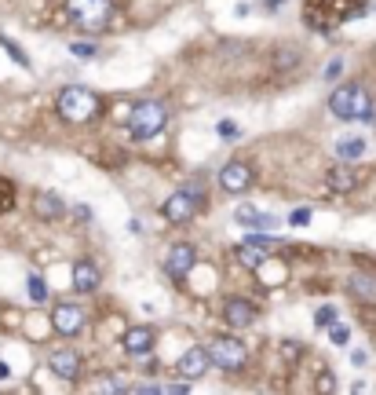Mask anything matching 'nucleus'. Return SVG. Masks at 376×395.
Returning a JSON list of instances; mask_svg holds the SVG:
<instances>
[{"instance_id": "1", "label": "nucleus", "mask_w": 376, "mask_h": 395, "mask_svg": "<svg viewBox=\"0 0 376 395\" xmlns=\"http://www.w3.org/2000/svg\"><path fill=\"white\" fill-rule=\"evenodd\" d=\"M329 110H332V118H340V121H376L373 99L361 84H340L329 95Z\"/></svg>"}, {"instance_id": "2", "label": "nucleus", "mask_w": 376, "mask_h": 395, "mask_svg": "<svg viewBox=\"0 0 376 395\" xmlns=\"http://www.w3.org/2000/svg\"><path fill=\"white\" fill-rule=\"evenodd\" d=\"M55 107H59V113L70 125H84V121H92L95 113H99V95L88 92V88H81V84H66L59 92Z\"/></svg>"}, {"instance_id": "3", "label": "nucleus", "mask_w": 376, "mask_h": 395, "mask_svg": "<svg viewBox=\"0 0 376 395\" xmlns=\"http://www.w3.org/2000/svg\"><path fill=\"white\" fill-rule=\"evenodd\" d=\"M168 125V110L164 103H158V99H142V103L132 107V118H128V129H132V139L135 143H147V139H153L161 129Z\"/></svg>"}, {"instance_id": "4", "label": "nucleus", "mask_w": 376, "mask_h": 395, "mask_svg": "<svg viewBox=\"0 0 376 395\" xmlns=\"http://www.w3.org/2000/svg\"><path fill=\"white\" fill-rule=\"evenodd\" d=\"M66 11L77 26L84 30H102L113 11V0H66Z\"/></svg>"}, {"instance_id": "5", "label": "nucleus", "mask_w": 376, "mask_h": 395, "mask_svg": "<svg viewBox=\"0 0 376 395\" xmlns=\"http://www.w3.org/2000/svg\"><path fill=\"white\" fill-rule=\"evenodd\" d=\"M198 205H201L198 190H194V187H183V190H176L172 198H164L161 212H164V220H172V223H187V220H194Z\"/></svg>"}, {"instance_id": "6", "label": "nucleus", "mask_w": 376, "mask_h": 395, "mask_svg": "<svg viewBox=\"0 0 376 395\" xmlns=\"http://www.w3.org/2000/svg\"><path fill=\"white\" fill-rule=\"evenodd\" d=\"M209 355L219 369H227V374H234V369L245 366V344H238L234 337H216L209 344Z\"/></svg>"}, {"instance_id": "7", "label": "nucleus", "mask_w": 376, "mask_h": 395, "mask_svg": "<svg viewBox=\"0 0 376 395\" xmlns=\"http://www.w3.org/2000/svg\"><path fill=\"white\" fill-rule=\"evenodd\" d=\"M209 366H212V355L209 348H187L183 355H179V362H176V374L179 377H187V380H201L205 374H209Z\"/></svg>"}, {"instance_id": "8", "label": "nucleus", "mask_w": 376, "mask_h": 395, "mask_svg": "<svg viewBox=\"0 0 376 395\" xmlns=\"http://www.w3.org/2000/svg\"><path fill=\"white\" fill-rule=\"evenodd\" d=\"M219 187H223L227 194H245V190L252 187V169L245 161H227L223 169H219Z\"/></svg>"}, {"instance_id": "9", "label": "nucleus", "mask_w": 376, "mask_h": 395, "mask_svg": "<svg viewBox=\"0 0 376 395\" xmlns=\"http://www.w3.org/2000/svg\"><path fill=\"white\" fill-rule=\"evenodd\" d=\"M194 267H198V249H194V246L179 241V246L168 249V257H164V271L172 275V278H187Z\"/></svg>"}, {"instance_id": "10", "label": "nucleus", "mask_w": 376, "mask_h": 395, "mask_svg": "<svg viewBox=\"0 0 376 395\" xmlns=\"http://www.w3.org/2000/svg\"><path fill=\"white\" fill-rule=\"evenodd\" d=\"M51 326H55L62 337H77L84 329V308L81 304H59V308L51 311Z\"/></svg>"}, {"instance_id": "11", "label": "nucleus", "mask_w": 376, "mask_h": 395, "mask_svg": "<svg viewBox=\"0 0 376 395\" xmlns=\"http://www.w3.org/2000/svg\"><path fill=\"white\" fill-rule=\"evenodd\" d=\"M223 318H227V326L230 329H249L252 322H256V304L252 300H241V297H230L227 304H223Z\"/></svg>"}, {"instance_id": "12", "label": "nucleus", "mask_w": 376, "mask_h": 395, "mask_svg": "<svg viewBox=\"0 0 376 395\" xmlns=\"http://www.w3.org/2000/svg\"><path fill=\"white\" fill-rule=\"evenodd\" d=\"M48 369H51L55 377H62V380H73L77 374H81V359H77V351L59 348V351L48 355Z\"/></svg>"}, {"instance_id": "13", "label": "nucleus", "mask_w": 376, "mask_h": 395, "mask_svg": "<svg viewBox=\"0 0 376 395\" xmlns=\"http://www.w3.org/2000/svg\"><path fill=\"white\" fill-rule=\"evenodd\" d=\"M121 344H124L128 355L142 359V355L153 351V329H150V326H132V329H128V333L121 337Z\"/></svg>"}, {"instance_id": "14", "label": "nucleus", "mask_w": 376, "mask_h": 395, "mask_svg": "<svg viewBox=\"0 0 376 395\" xmlns=\"http://www.w3.org/2000/svg\"><path fill=\"white\" fill-rule=\"evenodd\" d=\"M99 282H102V275H99V267L88 260V257L73 264V289L77 293H95Z\"/></svg>"}, {"instance_id": "15", "label": "nucleus", "mask_w": 376, "mask_h": 395, "mask_svg": "<svg viewBox=\"0 0 376 395\" xmlns=\"http://www.w3.org/2000/svg\"><path fill=\"white\" fill-rule=\"evenodd\" d=\"M33 212L41 216V220H59V216L66 212V198L55 194V190H44V194L33 198Z\"/></svg>"}, {"instance_id": "16", "label": "nucleus", "mask_w": 376, "mask_h": 395, "mask_svg": "<svg viewBox=\"0 0 376 395\" xmlns=\"http://www.w3.org/2000/svg\"><path fill=\"white\" fill-rule=\"evenodd\" d=\"M329 190L332 194H347V190H355V169H344V165H336V169H329Z\"/></svg>"}, {"instance_id": "17", "label": "nucleus", "mask_w": 376, "mask_h": 395, "mask_svg": "<svg viewBox=\"0 0 376 395\" xmlns=\"http://www.w3.org/2000/svg\"><path fill=\"white\" fill-rule=\"evenodd\" d=\"M238 260H241V267H249V271H259V267L267 264V249H263V246H252V241H245V246L238 249Z\"/></svg>"}, {"instance_id": "18", "label": "nucleus", "mask_w": 376, "mask_h": 395, "mask_svg": "<svg viewBox=\"0 0 376 395\" xmlns=\"http://www.w3.org/2000/svg\"><path fill=\"white\" fill-rule=\"evenodd\" d=\"M336 154H340L344 161H355L366 154V139L361 136H340V143H336Z\"/></svg>"}, {"instance_id": "19", "label": "nucleus", "mask_w": 376, "mask_h": 395, "mask_svg": "<svg viewBox=\"0 0 376 395\" xmlns=\"http://www.w3.org/2000/svg\"><path fill=\"white\" fill-rule=\"evenodd\" d=\"M26 293H30L33 304H44L48 300V282L41 275H30V278H26Z\"/></svg>"}, {"instance_id": "20", "label": "nucleus", "mask_w": 376, "mask_h": 395, "mask_svg": "<svg viewBox=\"0 0 376 395\" xmlns=\"http://www.w3.org/2000/svg\"><path fill=\"white\" fill-rule=\"evenodd\" d=\"M0 48H4V52H8L11 59H15V62H19L22 70H30V55H26L22 48H19L15 41H11V37H4V33H0Z\"/></svg>"}, {"instance_id": "21", "label": "nucleus", "mask_w": 376, "mask_h": 395, "mask_svg": "<svg viewBox=\"0 0 376 395\" xmlns=\"http://www.w3.org/2000/svg\"><path fill=\"white\" fill-rule=\"evenodd\" d=\"M351 293H355V297H361V300H376L373 282H369V278H361V275H355V278H351Z\"/></svg>"}, {"instance_id": "22", "label": "nucleus", "mask_w": 376, "mask_h": 395, "mask_svg": "<svg viewBox=\"0 0 376 395\" xmlns=\"http://www.w3.org/2000/svg\"><path fill=\"white\" fill-rule=\"evenodd\" d=\"M259 216H263V212H256L252 205H238L234 220H238L241 227H252V231H256V227H259Z\"/></svg>"}, {"instance_id": "23", "label": "nucleus", "mask_w": 376, "mask_h": 395, "mask_svg": "<svg viewBox=\"0 0 376 395\" xmlns=\"http://www.w3.org/2000/svg\"><path fill=\"white\" fill-rule=\"evenodd\" d=\"M70 52H73L77 59H95V55H99V48H95V44H88V41H73V44H70Z\"/></svg>"}, {"instance_id": "24", "label": "nucleus", "mask_w": 376, "mask_h": 395, "mask_svg": "<svg viewBox=\"0 0 376 395\" xmlns=\"http://www.w3.org/2000/svg\"><path fill=\"white\" fill-rule=\"evenodd\" d=\"M314 322H318L321 329L336 322V308H332V304H326V308H318V311H314Z\"/></svg>"}, {"instance_id": "25", "label": "nucleus", "mask_w": 376, "mask_h": 395, "mask_svg": "<svg viewBox=\"0 0 376 395\" xmlns=\"http://www.w3.org/2000/svg\"><path fill=\"white\" fill-rule=\"evenodd\" d=\"M289 223H292V227H307V223H310V209H292V212H289Z\"/></svg>"}, {"instance_id": "26", "label": "nucleus", "mask_w": 376, "mask_h": 395, "mask_svg": "<svg viewBox=\"0 0 376 395\" xmlns=\"http://www.w3.org/2000/svg\"><path fill=\"white\" fill-rule=\"evenodd\" d=\"M329 337H332V344H347V337H351V329H347V326H329Z\"/></svg>"}, {"instance_id": "27", "label": "nucleus", "mask_w": 376, "mask_h": 395, "mask_svg": "<svg viewBox=\"0 0 376 395\" xmlns=\"http://www.w3.org/2000/svg\"><path fill=\"white\" fill-rule=\"evenodd\" d=\"M318 392H336V380H332V374H329V369L318 377Z\"/></svg>"}, {"instance_id": "28", "label": "nucleus", "mask_w": 376, "mask_h": 395, "mask_svg": "<svg viewBox=\"0 0 376 395\" xmlns=\"http://www.w3.org/2000/svg\"><path fill=\"white\" fill-rule=\"evenodd\" d=\"M219 136H227V139L238 136V125H234V121H219Z\"/></svg>"}, {"instance_id": "29", "label": "nucleus", "mask_w": 376, "mask_h": 395, "mask_svg": "<svg viewBox=\"0 0 376 395\" xmlns=\"http://www.w3.org/2000/svg\"><path fill=\"white\" fill-rule=\"evenodd\" d=\"M340 70H344V62H340V59H332V62H329V70H326V77H329V81H332V77H340Z\"/></svg>"}, {"instance_id": "30", "label": "nucleus", "mask_w": 376, "mask_h": 395, "mask_svg": "<svg viewBox=\"0 0 376 395\" xmlns=\"http://www.w3.org/2000/svg\"><path fill=\"white\" fill-rule=\"evenodd\" d=\"M8 377H11V366H8V362H0V380H8Z\"/></svg>"}, {"instance_id": "31", "label": "nucleus", "mask_w": 376, "mask_h": 395, "mask_svg": "<svg viewBox=\"0 0 376 395\" xmlns=\"http://www.w3.org/2000/svg\"><path fill=\"white\" fill-rule=\"evenodd\" d=\"M267 4H270V8H281V0H267Z\"/></svg>"}]
</instances>
